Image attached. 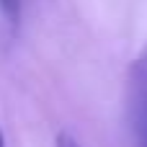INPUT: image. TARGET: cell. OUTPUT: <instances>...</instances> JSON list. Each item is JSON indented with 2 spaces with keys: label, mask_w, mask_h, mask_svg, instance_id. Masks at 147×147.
Instances as JSON below:
<instances>
[{
  "label": "cell",
  "mask_w": 147,
  "mask_h": 147,
  "mask_svg": "<svg viewBox=\"0 0 147 147\" xmlns=\"http://www.w3.org/2000/svg\"><path fill=\"white\" fill-rule=\"evenodd\" d=\"M21 5H23V0H0V13L10 26H16L21 21Z\"/></svg>",
  "instance_id": "7a4b0ae2"
},
{
  "label": "cell",
  "mask_w": 147,
  "mask_h": 147,
  "mask_svg": "<svg viewBox=\"0 0 147 147\" xmlns=\"http://www.w3.org/2000/svg\"><path fill=\"white\" fill-rule=\"evenodd\" d=\"M54 145H57V147H83L80 142H78V140H72L70 134H57Z\"/></svg>",
  "instance_id": "3957f363"
},
{
  "label": "cell",
  "mask_w": 147,
  "mask_h": 147,
  "mask_svg": "<svg viewBox=\"0 0 147 147\" xmlns=\"http://www.w3.org/2000/svg\"><path fill=\"white\" fill-rule=\"evenodd\" d=\"M0 147H5V137H3V132H0Z\"/></svg>",
  "instance_id": "277c9868"
},
{
  "label": "cell",
  "mask_w": 147,
  "mask_h": 147,
  "mask_svg": "<svg viewBox=\"0 0 147 147\" xmlns=\"http://www.w3.org/2000/svg\"><path fill=\"white\" fill-rule=\"evenodd\" d=\"M127 119L134 147H147V44L127 72Z\"/></svg>",
  "instance_id": "6da1fadb"
}]
</instances>
